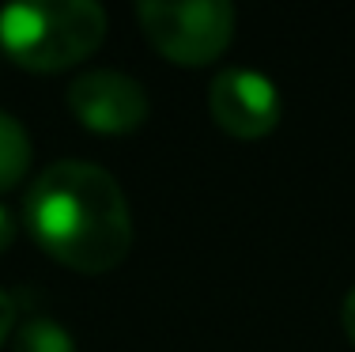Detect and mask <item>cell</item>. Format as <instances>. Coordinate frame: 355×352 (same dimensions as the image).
<instances>
[{
    "instance_id": "30bf717a",
    "label": "cell",
    "mask_w": 355,
    "mask_h": 352,
    "mask_svg": "<svg viewBox=\"0 0 355 352\" xmlns=\"http://www.w3.org/2000/svg\"><path fill=\"white\" fill-rule=\"evenodd\" d=\"M340 322H344V333L352 337V345H355V288L344 296V307H340Z\"/></svg>"
},
{
    "instance_id": "5b68a950",
    "label": "cell",
    "mask_w": 355,
    "mask_h": 352,
    "mask_svg": "<svg viewBox=\"0 0 355 352\" xmlns=\"http://www.w3.org/2000/svg\"><path fill=\"white\" fill-rule=\"evenodd\" d=\"M208 110L219 129H227L231 137L257 140L276 129L284 103L272 76L250 69V65H234V69L216 72L212 87H208Z\"/></svg>"
},
{
    "instance_id": "8992f818",
    "label": "cell",
    "mask_w": 355,
    "mask_h": 352,
    "mask_svg": "<svg viewBox=\"0 0 355 352\" xmlns=\"http://www.w3.org/2000/svg\"><path fill=\"white\" fill-rule=\"evenodd\" d=\"M31 167V133L15 114L0 110V194L19 186Z\"/></svg>"
},
{
    "instance_id": "7a4b0ae2",
    "label": "cell",
    "mask_w": 355,
    "mask_h": 352,
    "mask_svg": "<svg viewBox=\"0 0 355 352\" xmlns=\"http://www.w3.org/2000/svg\"><path fill=\"white\" fill-rule=\"evenodd\" d=\"M103 38L106 12L95 0H19L0 8V49L23 69H72L87 61Z\"/></svg>"
},
{
    "instance_id": "ba28073f",
    "label": "cell",
    "mask_w": 355,
    "mask_h": 352,
    "mask_svg": "<svg viewBox=\"0 0 355 352\" xmlns=\"http://www.w3.org/2000/svg\"><path fill=\"white\" fill-rule=\"evenodd\" d=\"M15 330V299L0 288V345L8 341V333Z\"/></svg>"
},
{
    "instance_id": "6da1fadb",
    "label": "cell",
    "mask_w": 355,
    "mask_h": 352,
    "mask_svg": "<svg viewBox=\"0 0 355 352\" xmlns=\"http://www.w3.org/2000/svg\"><path fill=\"white\" fill-rule=\"evenodd\" d=\"M31 239L76 273H110L132 246V212L125 190L106 167L57 159L23 197Z\"/></svg>"
},
{
    "instance_id": "277c9868",
    "label": "cell",
    "mask_w": 355,
    "mask_h": 352,
    "mask_svg": "<svg viewBox=\"0 0 355 352\" xmlns=\"http://www.w3.org/2000/svg\"><path fill=\"white\" fill-rule=\"evenodd\" d=\"M69 106L76 114V121L91 133H132L148 121L151 114V99L148 87L117 69H87L69 83Z\"/></svg>"
},
{
    "instance_id": "9c48e42d",
    "label": "cell",
    "mask_w": 355,
    "mask_h": 352,
    "mask_svg": "<svg viewBox=\"0 0 355 352\" xmlns=\"http://www.w3.org/2000/svg\"><path fill=\"white\" fill-rule=\"evenodd\" d=\"M12 239H15V216L8 212V205L0 201V254L12 246Z\"/></svg>"
},
{
    "instance_id": "52a82bcc",
    "label": "cell",
    "mask_w": 355,
    "mask_h": 352,
    "mask_svg": "<svg viewBox=\"0 0 355 352\" xmlns=\"http://www.w3.org/2000/svg\"><path fill=\"white\" fill-rule=\"evenodd\" d=\"M12 352H80V345L64 322L35 315L12 330Z\"/></svg>"
},
{
    "instance_id": "3957f363",
    "label": "cell",
    "mask_w": 355,
    "mask_h": 352,
    "mask_svg": "<svg viewBox=\"0 0 355 352\" xmlns=\"http://www.w3.org/2000/svg\"><path fill=\"white\" fill-rule=\"evenodd\" d=\"M144 38L174 65H208L231 46L234 8L227 0H140Z\"/></svg>"
}]
</instances>
